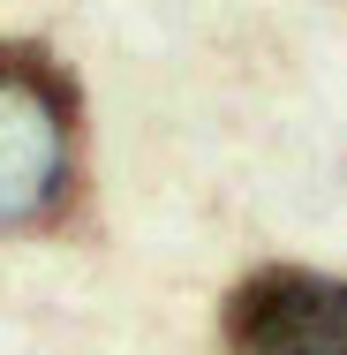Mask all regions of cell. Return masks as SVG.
<instances>
[{"label":"cell","mask_w":347,"mask_h":355,"mask_svg":"<svg viewBox=\"0 0 347 355\" xmlns=\"http://www.w3.org/2000/svg\"><path fill=\"white\" fill-rule=\"evenodd\" d=\"M83 189V106L53 53L0 46V234L61 227Z\"/></svg>","instance_id":"6da1fadb"},{"label":"cell","mask_w":347,"mask_h":355,"mask_svg":"<svg viewBox=\"0 0 347 355\" xmlns=\"http://www.w3.org/2000/svg\"><path fill=\"white\" fill-rule=\"evenodd\" d=\"M226 355H347V280L310 265H257L219 310Z\"/></svg>","instance_id":"7a4b0ae2"}]
</instances>
